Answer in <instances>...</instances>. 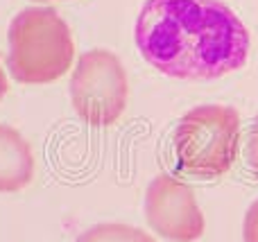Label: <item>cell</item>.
I'll list each match as a JSON object with an SVG mask.
<instances>
[{"label": "cell", "mask_w": 258, "mask_h": 242, "mask_svg": "<svg viewBox=\"0 0 258 242\" xmlns=\"http://www.w3.org/2000/svg\"><path fill=\"white\" fill-rule=\"evenodd\" d=\"M134 39L145 61L174 79H218L249 59V32L222 0H145Z\"/></svg>", "instance_id": "cell-1"}, {"label": "cell", "mask_w": 258, "mask_h": 242, "mask_svg": "<svg viewBox=\"0 0 258 242\" xmlns=\"http://www.w3.org/2000/svg\"><path fill=\"white\" fill-rule=\"evenodd\" d=\"M75 43L66 21L52 7H30L9 25V72L18 84H50L66 75Z\"/></svg>", "instance_id": "cell-2"}, {"label": "cell", "mask_w": 258, "mask_h": 242, "mask_svg": "<svg viewBox=\"0 0 258 242\" xmlns=\"http://www.w3.org/2000/svg\"><path fill=\"white\" fill-rule=\"evenodd\" d=\"M240 149V116L222 104L188 111L174 129V161L183 175L218 179L227 175Z\"/></svg>", "instance_id": "cell-3"}, {"label": "cell", "mask_w": 258, "mask_h": 242, "mask_svg": "<svg viewBox=\"0 0 258 242\" xmlns=\"http://www.w3.org/2000/svg\"><path fill=\"white\" fill-rule=\"evenodd\" d=\"M127 72L111 50L95 48L77 59L71 77V100L77 116L91 127H109L127 107Z\"/></svg>", "instance_id": "cell-4"}, {"label": "cell", "mask_w": 258, "mask_h": 242, "mask_svg": "<svg viewBox=\"0 0 258 242\" xmlns=\"http://www.w3.org/2000/svg\"><path fill=\"white\" fill-rule=\"evenodd\" d=\"M145 217L159 235L195 242L204 233V215L190 186L170 175H156L145 193Z\"/></svg>", "instance_id": "cell-5"}, {"label": "cell", "mask_w": 258, "mask_h": 242, "mask_svg": "<svg viewBox=\"0 0 258 242\" xmlns=\"http://www.w3.org/2000/svg\"><path fill=\"white\" fill-rule=\"evenodd\" d=\"M34 177V154L16 129L0 125V193H18Z\"/></svg>", "instance_id": "cell-6"}, {"label": "cell", "mask_w": 258, "mask_h": 242, "mask_svg": "<svg viewBox=\"0 0 258 242\" xmlns=\"http://www.w3.org/2000/svg\"><path fill=\"white\" fill-rule=\"evenodd\" d=\"M75 242H156L147 231L120 222H104L95 224L80 235Z\"/></svg>", "instance_id": "cell-7"}, {"label": "cell", "mask_w": 258, "mask_h": 242, "mask_svg": "<svg viewBox=\"0 0 258 242\" xmlns=\"http://www.w3.org/2000/svg\"><path fill=\"white\" fill-rule=\"evenodd\" d=\"M245 158L249 163L251 172L258 177V116L251 125L249 134H247V147H245Z\"/></svg>", "instance_id": "cell-8"}, {"label": "cell", "mask_w": 258, "mask_h": 242, "mask_svg": "<svg viewBox=\"0 0 258 242\" xmlns=\"http://www.w3.org/2000/svg\"><path fill=\"white\" fill-rule=\"evenodd\" d=\"M242 238L245 242H258V199L249 206L242 224Z\"/></svg>", "instance_id": "cell-9"}, {"label": "cell", "mask_w": 258, "mask_h": 242, "mask_svg": "<svg viewBox=\"0 0 258 242\" xmlns=\"http://www.w3.org/2000/svg\"><path fill=\"white\" fill-rule=\"evenodd\" d=\"M7 89H9V82H7V75H5L3 66H0V100L7 95Z\"/></svg>", "instance_id": "cell-10"}, {"label": "cell", "mask_w": 258, "mask_h": 242, "mask_svg": "<svg viewBox=\"0 0 258 242\" xmlns=\"http://www.w3.org/2000/svg\"><path fill=\"white\" fill-rule=\"evenodd\" d=\"M36 3H45V0H36Z\"/></svg>", "instance_id": "cell-11"}]
</instances>
